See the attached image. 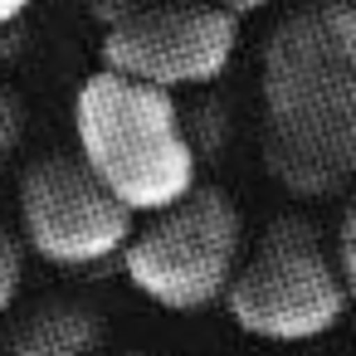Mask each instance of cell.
<instances>
[{"instance_id":"obj_1","label":"cell","mask_w":356,"mask_h":356,"mask_svg":"<svg viewBox=\"0 0 356 356\" xmlns=\"http://www.w3.org/2000/svg\"><path fill=\"white\" fill-rule=\"evenodd\" d=\"M264 171L302 200L356 186V0H302L259 54Z\"/></svg>"},{"instance_id":"obj_2","label":"cell","mask_w":356,"mask_h":356,"mask_svg":"<svg viewBox=\"0 0 356 356\" xmlns=\"http://www.w3.org/2000/svg\"><path fill=\"white\" fill-rule=\"evenodd\" d=\"M74 132L88 171L132 215L166 210L195 186L200 156L186 142L181 103L166 88L98 69L74 98Z\"/></svg>"},{"instance_id":"obj_3","label":"cell","mask_w":356,"mask_h":356,"mask_svg":"<svg viewBox=\"0 0 356 356\" xmlns=\"http://www.w3.org/2000/svg\"><path fill=\"white\" fill-rule=\"evenodd\" d=\"M346 302L351 298L341 288L332 244L307 215L268 220L225 288L229 322L264 341L327 337L341 322Z\"/></svg>"},{"instance_id":"obj_4","label":"cell","mask_w":356,"mask_h":356,"mask_svg":"<svg viewBox=\"0 0 356 356\" xmlns=\"http://www.w3.org/2000/svg\"><path fill=\"white\" fill-rule=\"evenodd\" d=\"M122 273L171 312H200L225 298L244 259V215L225 186H191L176 205L152 210L122 244Z\"/></svg>"},{"instance_id":"obj_5","label":"cell","mask_w":356,"mask_h":356,"mask_svg":"<svg viewBox=\"0 0 356 356\" xmlns=\"http://www.w3.org/2000/svg\"><path fill=\"white\" fill-rule=\"evenodd\" d=\"M132 210L79 152H44L20 171V239L59 268H103L122 254Z\"/></svg>"},{"instance_id":"obj_6","label":"cell","mask_w":356,"mask_h":356,"mask_svg":"<svg viewBox=\"0 0 356 356\" xmlns=\"http://www.w3.org/2000/svg\"><path fill=\"white\" fill-rule=\"evenodd\" d=\"M239 49V20L200 0H132L103 30V69L152 88L215 83Z\"/></svg>"},{"instance_id":"obj_7","label":"cell","mask_w":356,"mask_h":356,"mask_svg":"<svg viewBox=\"0 0 356 356\" xmlns=\"http://www.w3.org/2000/svg\"><path fill=\"white\" fill-rule=\"evenodd\" d=\"M103 341H108V317L98 302L74 293H49L6 322L0 351L6 356H103Z\"/></svg>"},{"instance_id":"obj_8","label":"cell","mask_w":356,"mask_h":356,"mask_svg":"<svg viewBox=\"0 0 356 356\" xmlns=\"http://www.w3.org/2000/svg\"><path fill=\"white\" fill-rule=\"evenodd\" d=\"M20 273H25V244H20V234L6 220H0V322H6L10 307H15Z\"/></svg>"},{"instance_id":"obj_9","label":"cell","mask_w":356,"mask_h":356,"mask_svg":"<svg viewBox=\"0 0 356 356\" xmlns=\"http://www.w3.org/2000/svg\"><path fill=\"white\" fill-rule=\"evenodd\" d=\"M25 127H30L25 98H20L10 83H0V171H6V166H10V156L20 152V142H25Z\"/></svg>"},{"instance_id":"obj_10","label":"cell","mask_w":356,"mask_h":356,"mask_svg":"<svg viewBox=\"0 0 356 356\" xmlns=\"http://www.w3.org/2000/svg\"><path fill=\"white\" fill-rule=\"evenodd\" d=\"M332 259H337V273H341V288L346 298H356V200L341 210L337 220V234H332Z\"/></svg>"},{"instance_id":"obj_11","label":"cell","mask_w":356,"mask_h":356,"mask_svg":"<svg viewBox=\"0 0 356 356\" xmlns=\"http://www.w3.org/2000/svg\"><path fill=\"white\" fill-rule=\"evenodd\" d=\"M200 6H210V10H220V15H229V20H249V15H259L268 0H200Z\"/></svg>"},{"instance_id":"obj_12","label":"cell","mask_w":356,"mask_h":356,"mask_svg":"<svg viewBox=\"0 0 356 356\" xmlns=\"http://www.w3.org/2000/svg\"><path fill=\"white\" fill-rule=\"evenodd\" d=\"M20 49H25V30H20V25L0 30V64H10V59H15Z\"/></svg>"},{"instance_id":"obj_13","label":"cell","mask_w":356,"mask_h":356,"mask_svg":"<svg viewBox=\"0 0 356 356\" xmlns=\"http://www.w3.org/2000/svg\"><path fill=\"white\" fill-rule=\"evenodd\" d=\"M30 6H35V0H0V30H10V25H20Z\"/></svg>"},{"instance_id":"obj_14","label":"cell","mask_w":356,"mask_h":356,"mask_svg":"<svg viewBox=\"0 0 356 356\" xmlns=\"http://www.w3.org/2000/svg\"><path fill=\"white\" fill-rule=\"evenodd\" d=\"M103 356H156V351H103Z\"/></svg>"}]
</instances>
